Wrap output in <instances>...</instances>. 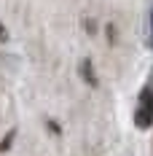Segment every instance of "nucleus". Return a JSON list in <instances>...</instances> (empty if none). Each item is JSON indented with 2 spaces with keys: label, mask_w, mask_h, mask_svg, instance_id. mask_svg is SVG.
Segmentation results:
<instances>
[{
  "label": "nucleus",
  "mask_w": 153,
  "mask_h": 156,
  "mask_svg": "<svg viewBox=\"0 0 153 156\" xmlns=\"http://www.w3.org/2000/svg\"><path fill=\"white\" fill-rule=\"evenodd\" d=\"M134 121L140 129H148L153 124V83H148L137 100V110H134Z\"/></svg>",
  "instance_id": "obj_1"
},
{
  "label": "nucleus",
  "mask_w": 153,
  "mask_h": 156,
  "mask_svg": "<svg viewBox=\"0 0 153 156\" xmlns=\"http://www.w3.org/2000/svg\"><path fill=\"white\" fill-rule=\"evenodd\" d=\"M81 73H83V81H86V83H97V81H94L92 62H83V65H81Z\"/></svg>",
  "instance_id": "obj_2"
},
{
  "label": "nucleus",
  "mask_w": 153,
  "mask_h": 156,
  "mask_svg": "<svg viewBox=\"0 0 153 156\" xmlns=\"http://www.w3.org/2000/svg\"><path fill=\"white\" fill-rule=\"evenodd\" d=\"M148 43H151V48H153V8H151V41H148Z\"/></svg>",
  "instance_id": "obj_3"
},
{
  "label": "nucleus",
  "mask_w": 153,
  "mask_h": 156,
  "mask_svg": "<svg viewBox=\"0 0 153 156\" xmlns=\"http://www.w3.org/2000/svg\"><path fill=\"white\" fill-rule=\"evenodd\" d=\"M0 38H5V32H3V27H0Z\"/></svg>",
  "instance_id": "obj_4"
}]
</instances>
